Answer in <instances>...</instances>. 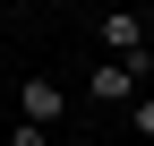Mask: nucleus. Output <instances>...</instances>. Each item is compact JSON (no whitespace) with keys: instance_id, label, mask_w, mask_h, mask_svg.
Wrapping results in <instances>:
<instances>
[{"instance_id":"nucleus-1","label":"nucleus","mask_w":154,"mask_h":146,"mask_svg":"<svg viewBox=\"0 0 154 146\" xmlns=\"http://www.w3.org/2000/svg\"><path fill=\"white\" fill-rule=\"evenodd\" d=\"M86 95L120 112V103H137V95H146V78H137L128 60H94V69H86Z\"/></svg>"},{"instance_id":"nucleus-2","label":"nucleus","mask_w":154,"mask_h":146,"mask_svg":"<svg viewBox=\"0 0 154 146\" xmlns=\"http://www.w3.org/2000/svg\"><path fill=\"white\" fill-rule=\"evenodd\" d=\"M17 120H34V129H60V120H69V95H60L51 78H26V86H17Z\"/></svg>"},{"instance_id":"nucleus-3","label":"nucleus","mask_w":154,"mask_h":146,"mask_svg":"<svg viewBox=\"0 0 154 146\" xmlns=\"http://www.w3.org/2000/svg\"><path fill=\"white\" fill-rule=\"evenodd\" d=\"M128 129H137V138L154 146V95H137V103H128Z\"/></svg>"},{"instance_id":"nucleus-4","label":"nucleus","mask_w":154,"mask_h":146,"mask_svg":"<svg viewBox=\"0 0 154 146\" xmlns=\"http://www.w3.org/2000/svg\"><path fill=\"white\" fill-rule=\"evenodd\" d=\"M9 146H51V129H34V120H9Z\"/></svg>"}]
</instances>
